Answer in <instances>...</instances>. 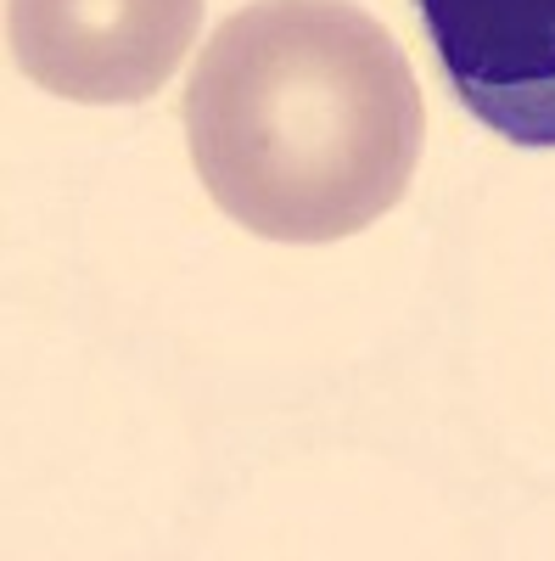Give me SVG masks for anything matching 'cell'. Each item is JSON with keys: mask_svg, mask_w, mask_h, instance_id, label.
I'll return each instance as SVG.
<instances>
[{"mask_svg": "<svg viewBox=\"0 0 555 561\" xmlns=\"http://www.w3.org/2000/svg\"><path fill=\"white\" fill-rule=\"evenodd\" d=\"M185 147L208 197L264 242H343L421 163V84L348 0H253L203 45Z\"/></svg>", "mask_w": 555, "mask_h": 561, "instance_id": "1", "label": "cell"}, {"mask_svg": "<svg viewBox=\"0 0 555 561\" xmlns=\"http://www.w3.org/2000/svg\"><path fill=\"white\" fill-rule=\"evenodd\" d=\"M203 0H7L12 62L62 102L129 107L174 79Z\"/></svg>", "mask_w": 555, "mask_h": 561, "instance_id": "2", "label": "cell"}, {"mask_svg": "<svg viewBox=\"0 0 555 561\" xmlns=\"http://www.w3.org/2000/svg\"><path fill=\"white\" fill-rule=\"evenodd\" d=\"M427 51L483 129L555 147V0H415Z\"/></svg>", "mask_w": 555, "mask_h": 561, "instance_id": "3", "label": "cell"}]
</instances>
